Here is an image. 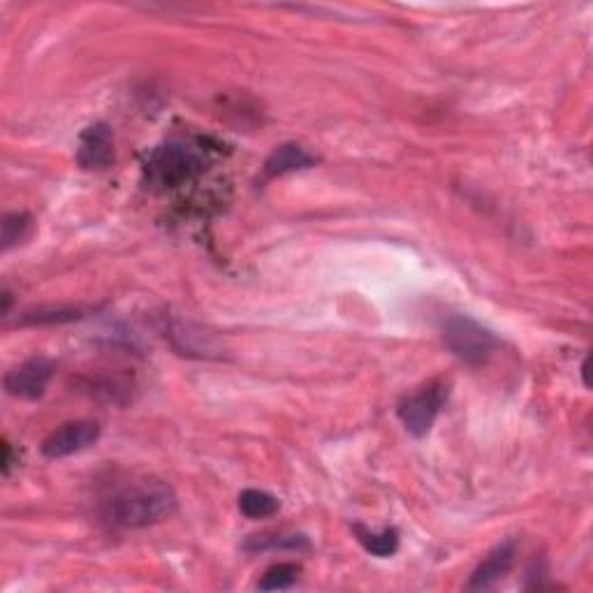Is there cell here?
Masks as SVG:
<instances>
[{"label":"cell","instance_id":"6da1fadb","mask_svg":"<svg viewBox=\"0 0 593 593\" xmlns=\"http://www.w3.org/2000/svg\"><path fill=\"white\" fill-rule=\"evenodd\" d=\"M177 508L172 487L156 478H135L116 485L102 499V517L119 529H144L163 522Z\"/></svg>","mask_w":593,"mask_h":593},{"label":"cell","instance_id":"7a4b0ae2","mask_svg":"<svg viewBox=\"0 0 593 593\" xmlns=\"http://www.w3.org/2000/svg\"><path fill=\"white\" fill-rule=\"evenodd\" d=\"M443 341L452 355L471 366L489 362L499 350V339L492 329L482 327L480 322L468 316H452L445 322Z\"/></svg>","mask_w":593,"mask_h":593},{"label":"cell","instance_id":"3957f363","mask_svg":"<svg viewBox=\"0 0 593 593\" xmlns=\"http://www.w3.org/2000/svg\"><path fill=\"white\" fill-rule=\"evenodd\" d=\"M448 397H450V385L445 383L443 378L429 380V383L422 385L420 390L408 394L397 408L399 420L404 424L408 434L415 438L427 436L431 427H434L438 413L443 411Z\"/></svg>","mask_w":593,"mask_h":593},{"label":"cell","instance_id":"277c9868","mask_svg":"<svg viewBox=\"0 0 593 593\" xmlns=\"http://www.w3.org/2000/svg\"><path fill=\"white\" fill-rule=\"evenodd\" d=\"M56 373V364L47 360V357H33V360H26L17 366H12L10 371L5 373V392L10 397L35 401L45 397L47 387Z\"/></svg>","mask_w":593,"mask_h":593},{"label":"cell","instance_id":"5b68a950","mask_svg":"<svg viewBox=\"0 0 593 593\" xmlns=\"http://www.w3.org/2000/svg\"><path fill=\"white\" fill-rule=\"evenodd\" d=\"M100 438V424L93 420H75L65 422L56 427L51 434L42 441V455L47 459H63L77 452L89 450L91 445L98 443Z\"/></svg>","mask_w":593,"mask_h":593},{"label":"cell","instance_id":"8992f818","mask_svg":"<svg viewBox=\"0 0 593 593\" xmlns=\"http://www.w3.org/2000/svg\"><path fill=\"white\" fill-rule=\"evenodd\" d=\"M202 170V160L195 156L190 149H183V146H165V149H158L153 153L149 172L151 177L156 179L160 186L174 188L179 186L181 181H188L195 177L197 172Z\"/></svg>","mask_w":593,"mask_h":593},{"label":"cell","instance_id":"52a82bcc","mask_svg":"<svg viewBox=\"0 0 593 593\" xmlns=\"http://www.w3.org/2000/svg\"><path fill=\"white\" fill-rule=\"evenodd\" d=\"M515 556H517V540L515 538L503 540V543L496 545L492 552L485 556V561H482L480 566L473 570L466 589L468 591L494 589L496 584H499L503 577L510 573V568L515 566Z\"/></svg>","mask_w":593,"mask_h":593},{"label":"cell","instance_id":"ba28073f","mask_svg":"<svg viewBox=\"0 0 593 593\" xmlns=\"http://www.w3.org/2000/svg\"><path fill=\"white\" fill-rule=\"evenodd\" d=\"M114 160V139H112V128L107 123H93L79 137V149H77V163L84 167V170H105V167L112 165Z\"/></svg>","mask_w":593,"mask_h":593},{"label":"cell","instance_id":"9c48e42d","mask_svg":"<svg viewBox=\"0 0 593 593\" xmlns=\"http://www.w3.org/2000/svg\"><path fill=\"white\" fill-rule=\"evenodd\" d=\"M318 163V158L313 156L311 151H306L304 146L299 144H281L278 149L272 151V156L265 160V177L267 179H276L283 177V174L290 172H299V170H309Z\"/></svg>","mask_w":593,"mask_h":593},{"label":"cell","instance_id":"30bf717a","mask_svg":"<svg viewBox=\"0 0 593 593\" xmlns=\"http://www.w3.org/2000/svg\"><path fill=\"white\" fill-rule=\"evenodd\" d=\"M86 311L82 306H38V309L26 311L17 320V325H65V322L82 320Z\"/></svg>","mask_w":593,"mask_h":593},{"label":"cell","instance_id":"8fae6325","mask_svg":"<svg viewBox=\"0 0 593 593\" xmlns=\"http://www.w3.org/2000/svg\"><path fill=\"white\" fill-rule=\"evenodd\" d=\"M355 536L360 540L366 552L378 556V559H387L399 549V533L394 529H383L380 533L364 529V526L355 524Z\"/></svg>","mask_w":593,"mask_h":593},{"label":"cell","instance_id":"7c38bea8","mask_svg":"<svg viewBox=\"0 0 593 593\" xmlns=\"http://www.w3.org/2000/svg\"><path fill=\"white\" fill-rule=\"evenodd\" d=\"M281 508L276 496L269 492H262V489H244L239 494V510L244 512L248 519H265L272 517Z\"/></svg>","mask_w":593,"mask_h":593},{"label":"cell","instance_id":"4fadbf2b","mask_svg":"<svg viewBox=\"0 0 593 593\" xmlns=\"http://www.w3.org/2000/svg\"><path fill=\"white\" fill-rule=\"evenodd\" d=\"M33 228V218L26 211H10L3 216L0 223V241H3V251H10L12 246L21 244L28 237Z\"/></svg>","mask_w":593,"mask_h":593},{"label":"cell","instance_id":"5bb4252c","mask_svg":"<svg viewBox=\"0 0 593 593\" xmlns=\"http://www.w3.org/2000/svg\"><path fill=\"white\" fill-rule=\"evenodd\" d=\"M299 573H302V568L297 566V563H274L272 568L265 570V575H262V580L258 582V589L262 591H283V589H290L292 584L299 580Z\"/></svg>","mask_w":593,"mask_h":593},{"label":"cell","instance_id":"9a60e30c","mask_svg":"<svg viewBox=\"0 0 593 593\" xmlns=\"http://www.w3.org/2000/svg\"><path fill=\"white\" fill-rule=\"evenodd\" d=\"M276 547L306 549L309 547V540L304 536H253L246 543L248 552H260V549H276Z\"/></svg>","mask_w":593,"mask_h":593},{"label":"cell","instance_id":"2e32d148","mask_svg":"<svg viewBox=\"0 0 593 593\" xmlns=\"http://www.w3.org/2000/svg\"><path fill=\"white\" fill-rule=\"evenodd\" d=\"M12 466H14V455H12V445L7 443V441H3V473L5 475H10V471H12Z\"/></svg>","mask_w":593,"mask_h":593},{"label":"cell","instance_id":"e0dca14e","mask_svg":"<svg viewBox=\"0 0 593 593\" xmlns=\"http://www.w3.org/2000/svg\"><path fill=\"white\" fill-rule=\"evenodd\" d=\"M582 378H584V385L589 387V360L582 362Z\"/></svg>","mask_w":593,"mask_h":593}]
</instances>
